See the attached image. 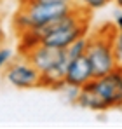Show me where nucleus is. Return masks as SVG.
Returning <instances> with one entry per match:
<instances>
[{
  "mask_svg": "<svg viewBox=\"0 0 122 129\" xmlns=\"http://www.w3.org/2000/svg\"><path fill=\"white\" fill-rule=\"evenodd\" d=\"M87 30H89V12L77 7L70 14L49 23L35 31L19 33V51L23 54L37 44H44L56 49H66L77 39L87 35Z\"/></svg>",
  "mask_w": 122,
  "mask_h": 129,
  "instance_id": "f257e3e1",
  "label": "nucleus"
},
{
  "mask_svg": "<svg viewBox=\"0 0 122 129\" xmlns=\"http://www.w3.org/2000/svg\"><path fill=\"white\" fill-rule=\"evenodd\" d=\"M75 103L80 108L93 112L122 108V68H115L101 77H94L91 82L80 87Z\"/></svg>",
  "mask_w": 122,
  "mask_h": 129,
  "instance_id": "f03ea898",
  "label": "nucleus"
},
{
  "mask_svg": "<svg viewBox=\"0 0 122 129\" xmlns=\"http://www.w3.org/2000/svg\"><path fill=\"white\" fill-rule=\"evenodd\" d=\"M30 63L33 64L42 75V87L47 89H63L65 87V73L68 56L65 49L49 47L44 44H37L26 52H23Z\"/></svg>",
  "mask_w": 122,
  "mask_h": 129,
  "instance_id": "7ed1b4c3",
  "label": "nucleus"
},
{
  "mask_svg": "<svg viewBox=\"0 0 122 129\" xmlns=\"http://www.w3.org/2000/svg\"><path fill=\"white\" fill-rule=\"evenodd\" d=\"M75 4H44V2H21L14 16V28L19 33L35 31L49 23L75 11Z\"/></svg>",
  "mask_w": 122,
  "mask_h": 129,
  "instance_id": "20e7f679",
  "label": "nucleus"
},
{
  "mask_svg": "<svg viewBox=\"0 0 122 129\" xmlns=\"http://www.w3.org/2000/svg\"><path fill=\"white\" fill-rule=\"evenodd\" d=\"M115 28L113 24H106L100 30H96L93 35H89V42L85 49V58L93 66L94 77H101L110 73L112 70L117 68L115 56H113V47H112V35Z\"/></svg>",
  "mask_w": 122,
  "mask_h": 129,
  "instance_id": "39448f33",
  "label": "nucleus"
},
{
  "mask_svg": "<svg viewBox=\"0 0 122 129\" xmlns=\"http://www.w3.org/2000/svg\"><path fill=\"white\" fill-rule=\"evenodd\" d=\"M4 79L16 89H33L42 87L40 72L30 63L24 56L19 61H12L4 70Z\"/></svg>",
  "mask_w": 122,
  "mask_h": 129,
  "instance_id": "423d86ee",
  "label": "nucleus"
},
{
  "mask_svg": "<svg viewBox=\"0 0 122 129\" xmlns=\"http://www.w3.org/2000/svg\"><path fill=\"white\" fill-rule=\"evenodd\" d=\"M93 79H94L93 66L89 63V59L85 58V54L80 58H75V59H68L66 73H65V87L80 89Z\"/></svg>",
  "mask_w": 122,
  "mask_h": 129,
  "instance_id": "0eeeda50",
  "label": "nucleus"
},
{
  "mask_svg": "<svg viewBox=\"0 0 122 129\" xmlns=\"http://www.w3.org/2000/svg\"><path fill=\"white\" fill-rule=\"evenodd\" d=\"M87 42H89V37L84 35L80 39H77L73 44H70L65 51H66V56L68 59H75V58H80L85 54V49H87Z\"/></svg>",
  "mask_w": 122,
  "mask_h": 129,
  "instance_id": "6e6552de",
  "label": "nucleus"
},
{
  "mask_svg": "<svg viewBox=\"0 0 122 129\" xmlns=\"http://www.w3.org/2000/svg\"><path fill=\"white\" fill-rule=\"evenodd\" d=\"M112 47H113V56L117 68H122V31H113L112 35Z\"/></svg>",
  "mask_w": 122,
  "mask_h": 129,
  "instance_id": "1a4fd4ad",
  "label": "nucleus"
},
{
  "mask_svg": "<svg viewBox=\"0 0 122 129\" xmlns=\"http://www.w3.org/2000/svg\"><path fill=\"white\" fill-rule=\"evenodd\" d=\"M108 2H110V0H73V4H75L79 9L87 11V12L101 9V7H105Z\"/></svg>",
  "mask_w": 122,
  "mask_h": 129,
  "instance_id": "9d476101",
  "label": "nucleus"
},
{
  "mask_svg": "<svg viewBox=\"0 0 122 129\" xmlns=\"http://www.w3.org/2000/svg\"><path fill=\"white\" fill-rule=\"evenodd\" d=\"M12 58H14L12 49L0 45V72H4V70H5L9 64L12 63Z\"/></svg>",
  "mask_w": 122,
  "mask_h": 129,
  "instance_id": "9b49d317",
  "label": "nucleus"
},
{
  "mask_svg": "<svg viewBox=\"0 0 122 129\" xmlns=\"http://www.w3.org/2000/svg\"><path fill=\"white\" fill-rule=\"evenodd\" d=\"M112 24H113V28H115L117 31H122V9L115 14V18H113V23H112Z\"/></svg>",
  "mask_w": 122,
  "mask_h": 129,
  "instance_id": "f8f14e48",
  "label": "nucleus"
},
{
  "mask_svg": "<svg viewBox=\"0 0 122 129\" xmlns=\"http://www.w3.org/2000/svg\"><path fill=\"white\" fill-rule=\"evenodd\" d=\"M21 2H44V4H73V0H21Z\"/></svg>",
  "mask_w": 122,
  "mask_h": 129,
  "instance_id": "ddd939ff",
  "label": "nucleus"
},
{
  "mask_svg": "<svg viewBox=\"0 0 122 129\" xmlns=\"http://www.w3.org/2000/svg\"><path fill=\"white\" fill-rule=\"evenodd\" d=\"M4 44H5V31H4L2 23H0V45H4Z\"/></svg>",
  "mask_w": 122,
  "mask_h": 129,
  "instance_id": "4468645a",
  "label": "nucleus"
},
{
  "mask_svg": "<svg viewBox=\"0 0 122 129\" xmlns=\"http://www.w3.org/2000/svg\"><path fill=\"white\" fill-rule=\"evenodd\" d=\"M113 2L117 4V7H119V9H122V0H113Z\"/></svg>",
  "mask_w": 122,
  "mask_h": 129,
  "instance_id": "2eb2a0df",
  "label": "nucleus"
}]
</instances>
